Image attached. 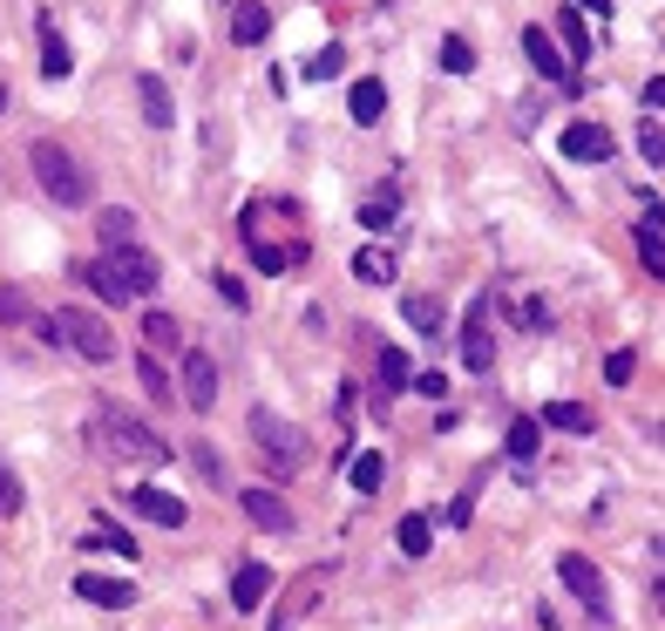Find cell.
Listing matches in <instances>:
<instances>
[{"label": "cell", "mask_w": 665, "mask_h": 631, "mask_svg": "<svg viewBox=\"0 0 665 631\" xmlns=\"http://www.w3.org/2000/svg\"><path fill=\"white\" fill-rule=\"evenodd\" d=\"M462 361L468 374H489L496 367V326H489V299L468 306V320H462Z\"/></svg>", "instance_id": "cell-8"}, {"label": "cell", "mask_w": 665, "mask_h": 631, "mask_svg": "<svg viewBox=\"0 0 665 631\" xmlns=\"http://www.w3.org/2000/svg\"><path fill=\"white\" fill-rule=\"evenodd\" d=\"M408 380H414V367H408V353L401 346H380V401H395V394H408Z\"/></svg>", "instance_id": "cell-19"}, {"label": "cell", "mask_w": 665, "mask_h": 631, "mask_svg": "<svg viewBox=\"0 0 665 631\" xmlns=\"http://www.w3.org/2000/svg\"><path fill=\"white\" fill-rule=\"evenodd\" d=\"M536 449H543V428H536L530 414H523V421H510V455H517V462H530Z\"/></svg>", "instance_id": "cell-29"}, {"label": "cell", "mask_w": 665, "mask_h": 631, "mask_svg": "<svg viewBox=\"0 0 665 631\" xmlns=\"http://www.w3.org/2000/svg\"><path fill=\"white\" fill-rule=\"evenodd\" d=\"M27 164H34V184H42L62 211H82V204H89V170L75 164L55 136H34V143H27Z\"/></svg>", "instance_id": "cell-3"}, {"label": "cell", "mask_w": 665, "mask_h": 631, "mask_svg": "<svg viewBox=\"0 0 665 631\" xmlns=\"http://www.w3.org/2000/svg\"><path fill=\"white\" fill-rule=\"evenodd\" d=\"M75 598H89L102 611H130L136 605V584L130 577H96V571H82V577H75Z\"/></svg>", "instance_id": "cell-11"}, {"label": "cell", "mask_w": 665, "mask_h": 631, "mask_svg": "<svg viewBox=\"0 0 665 631\" xmlns=\"http://www.w3.org/2000/svg\"><path fill=\"white\" fill-rule=\"evenodd\" d=\"M557 577H564V584H570V590H577V598L591 605V611H605V571H598L591 557H577V550H570V557L557 564Z\"/></svg>", "instance_id": "cell-12"}, {"label": "cell", "mask_w": 665, "mask_h": 631, "mask_svg": "<svg viewBox=\"0 0 665 631\" xmlns=\"http://www.w3.org/2000/svg\"><path fill=\"white\" fill-rule=\"evenodd\" d=\"M536 428H564V435H591V428H598V414H591V408H577V401H551Z\"/></svg>", "instance_id": "cell-22"}, {"label": "cell", "mask_w": 665, "mask_h": 631, "mask_svg": "<svg viewBox=\"0 0 665 631\" xmlns=\"http://www.w3.org/2000/svg\"><path fill=\"white\" fill-rule=\"evenodd\" d=\"M523 48H530V62H536V75L543 82H570V62L557 55V42L543 27H523Z\"/></svg>", "instance_id": "cell-15"}, {"label": "cell", "mask_w": 665, "mask_h": 631, "mask_svg": "<svg viewBox=\"0 0 665 631\" xmlns=\"http://www.w3.org/2000/svg\"><path fill=\"white\" fill-rule=\"evenodd\" d=\"M632 374H639V353H632V346H618L611 361H605V380H611V387H624Z\"/></svg>", "instance_id": "cell-37"}, {"label": "cell", "mask_w": 665, "mask_h": 631, "mask_svg": "<svg viewBox=\"0 0 665 631\" xmlns=\"http://www.w3.org/2000/svg\"><path fill=\"white\" fill-rule=\"evenodd\" d=\"M245 239H252V265H258V272H286V265H292V252H279V245H265L258 231H245Z\"/></svg>", "instance_id": "cell-33"}, {"label": "cell", "mask_w": 665, "mask_h": 631, "mask_svg": "<svg viewBox=\"0 0 665 631\" xmlns=\"http://www.w3.org/2000/svg\"><path fill=\"white\" fill-rule=\"evenodd\" d=\"M639 150H645V164L658 170V156H665V136H658V115H645V130H639Z\"/></svg>", "instance_id": "cell-39"}, {"label": "cell", "mask_w": 665, "mask_h": 631, "mask_svg": "<svg viewBox=\"0 0 665 631\" xmlns=\"http://www.w3.org/2000/svg\"><path fill=\"white\" fill-rule=\"evenodd\" d=\"M136 102H143V123L149 130H170L177 123V102L164 89V75H136Z\"/></svg>", "instance_id": "cell-14"}, {"label": "cell", "mask_w": 665, "mask_h": 631, "mask_svg": "<svg viewBox=\"0 0 665 631\" xmlns=\"http://www.w3.org/2000/svg\"><path fill=\"white\" fill-rule=\"evenodd\" d=\"M577 8H584V14H611V0H577Z\"/></svg>", "instance_id": "cell-45"}, {"label": "cell", "mask_w": 665, "mask_h": 631, "mask_svg": "<svg viewBox=\"0 0 665 631\" xmlns=\"http://www.w3.org/2000/svg\"><path fill=\"white\" fill-rule=\"evenodd\" d=\"M89 435H96L115 462H143V468H149V462H170V442L156 435L149 421H136L130 408H102V414L89 421Z\"/></svg>", "instance_id": "cell-2"}, {"label": "cell", "mask_w": 665, "mask_h": 631, "mask_svg": "<svg viewBox=\"0 0 665 631\" xmlns=\"http://www.w3.org/2000/svg\"><path fill=\"white\" fill-rule=\"evenodd\" d=\"M265 590H271V571H265V564H239V577H231V605H239V611H258Z\"/></svg>", "instance_id": "cell-16"}, {"label": "cell", "mask_w": 665, "mask_h": 631, "mask_svg": "<svg viewBox=\"0 0 665 631\" xmlns=\"http://www.w3.org/2000/svg\"><path fill=\"white\" fill-rule=\"evenodd\" d=\"M177 401L190 414H211L218 408V361L204 346H184V380H177Z\"/></svg>", "instance_id": "cell-7"}, {"label": "cell", "mask_w": 665, "mask_h": 631, "mask_svg": "<svg viewBox=\"0 0 665 631\" xmlns=\"http://www.w3.org/2000/svg\"><path fill=\"white\" fill-rule=\"evenodd\" d=\"M42 75H48V82H68V75H75V55L55 34V21H42Z\"/></svg>", "instance_id": "cell-21"}, {"label": "cell", "mask_w": 665, "mask_h": 631, "mask_svg": "<svg viewBox=\"0 0 665 631\" xmlns=\"http://www.w3.org/2000/svg\"><path fill=\"white\" fill-rule=\"evenodd\" d=\"M8 517H21V476L0 462V523H8Z\"/></svg>", "instance_id": "cell-35"}, {"label": "cell", "mask_w": 665, "mask_h": 631, "mask_svg": "<svg viewBox=\"0 0 665 631\" xmlns=\"http://www.w3.org/2000/svg\"><path fill=\"white\" fill-rule=\"evenodd\" d=\"M346 476H354L361 496H374V489L387 483V462H380V455H354V468H346Z\"/></svg>", "instance_id": "cell-27"}, {"label": "cell", "mask_w": 665, "mask_h": 631, "mask_svg": "<svg viewBox=\"0 0 665 631\" xmlns=\"http://www.w3.org/2000/svg\"><path fill=\"white\" fill-rule=\"evenodd\" d=\"M557 27H564V42H570V62H584V55H591V42H584V21H577V14H564Z\"/></svg>", "instance_id": "cell-41"}, {"label": "cell", "mask_w": 665, "mask_h": 631, "mask_svg": "<svg viewBox=\"0 0 665 631\" xmlns=\"http://www.w3.org/2000/svg\"><path fill=\"white\" fill-rule=\"evenodd\" d=\"M82 550H109V557H136V536L130 530H115V523H96L82 536Z\"/></svg>", "instance_id": "cell-25"}, {"label": "cell", "mask_w": 665, "mask_h": 631, "mask_svg": "<svg viewBox=\"0 0 665 631\" xmlns=\"http://www.w3.org/2000/svg\"><path fill=\"white\" fill-rule=\"evenodd\" d=\"M239 502H245V517H252L258 530H271V536H286V530H292V509H286V496H271L265 483L239 489Z\"/></svg>", "instance_id": "cell-10"}, {"label": "cell", "mask_w": 665, "mask_h": 631, "mask_svg": "<svg viewBox=\"0 0 665 631\" xmlns=\"http://www.w3.org/2000/svg\"><path fill=\"white\" fill-rule=\"evenodd\" d=\"M361 224L367 231H387V224H395V197H374V204L361 211Z\"/></svg>", "instance_id": "cell-40"}, {"label": "cell", "mask_w": 665, "mask_h": 631, "mask_svg": "<svg viewBox=\"0 0 665 631\" xmlns=\"http://www.w3.org/2000/svg\"><path fill=\"white\" fill-rule=\"evenodd\" d=\"M82 279H89L109 306H123V299H149L156 279H164V265H156L143 245H102V258L82 265Z\"/></svg>", "instance_id": "cell-1"}, {"label": "cell", "mask_w": 665, "mask_h": 631, "mask_svg": "<svg viewBox=\"0 0 665 631\" xmlns=\"http://www.w3.org/2000/svg\"><path fill=\"white\" fill-rule=\"evenodd\" d=\"M354 279H367V286H387V279H395V252H354Z\"/></svg>", "instance_id": "cell-26"}, {"label": "cell", "mask_w": 665, "mask_h": 631, "mask_svg": "<svg viewBox=\"0 0 665 631\" xmlns=\"http://www.w3.org/2000/svg\"><path fill=\"white\" fill-rule=\"evenodd\" d=\"M252 449L271 462V476H292V468H306V435H299L286 414H271V408H252Z\"/></svg>", "instance_id": "cell-4"}, {"label": "cell", "mask_w": 665, "mask_h": 631, "mask_svg": "<svg viewBox=\"0 0 665 631\" xmlns=\"http://www.w3.org/2000/svg\"><path fill=\"white\" fill-rule=\"evenodd\" d=\"M211 286L224 292V306H239V312H245V286H239V279H231V272H218V279H211Z\"/></svg>", "instance_id": "cell-43"}, {"label": "cell", "mask_w": 665, "mask_h": 631, "mask_svg": "<svg viewBox=\"0 0 665 631\" xmlns=\"http://www.w3.org/2000/svg\"><path fill=\"white\" fill-rule=\"evenodd\" d=\"M143 346L149 353H184V326L170 312H143Z\"/></svg>", "instance_id": "cell-23"}, {"label": "cell", "mask_w": 665, "mask_h": 631, "mask_svg": "<svg viewBox=\"0 0 665 631\" xmlns=\"http://www.w3.org/2000/svg\"><path fill=\"white\" fill-rule=\"evenodd\" d=\"M0 320H8V326H27L34 320V306H27L21 286H0Z\"/></svg>", "instance_id": "cell-31"}, {"label": "cell", "mask_w": 665, "mask_h": 631, "mask_svg": "<svg viewBox=\"0 0 665 631\" xmlns=\"http://www.w3.org/2000/svg\"><path fill=\"white\" fill-rule=\"evenodd\" d=\"M340 62H346V55H340V48L326 42L320 55H306V82H333V75H340Z\"/></svg>", "instance_id": "cell-32"}, {"label": "cell", "mask_w": 665, "mask_h": 631, "mask_svg": "<svg viewBox=\"0 0 665 631\" xmlns=\"http://www.w3.org/2000/svg\"><path fill=\"white\" fill-rule=\"evenodd\" d=\"M564 156H570V164H605V156H611V130L605 123H570L564 130Z\"/></svg>", "instance_id": "cell-13"}, {"label": "cell", "mask_w": 665, "mask_h": 631, "mask_svg": "<svg viewBox=\"0 0 665 631\" xmlns=\"http://www.w3.org/2000/svg\"><path fill=\"white\" fill-rule=\"evenodd\" d=\"M320 598H326V571L312 564V571H299V577L279 590V611L265 618V631H299V624L312 618V605H320Z\"/></svg>", "instance_id": "cell-6"}, {"label": "cell", "mask_w": 665, "mask_h": 631, "mask_svg": "<svg viewBox=\"0 0 665 631\" xmlns=\"http://www.w3.org/2000/svg\"><path fill=\"white\" fill-rule=\"evenodd\" d=\"M665 109V75H652V82H645V115H658Z\"/></svg>", "instance_id": "cell-44"}, {"label": "cell", "mask_w": 665, "mask_h": 631, "mask_svg": "<svg viewBox=\"0 0 665 631\" xmlns=\"http://www.w3.org/2000/svg\"><path fill=\"white\" fill-rule=\"evenodd\" d=\"M408 326H421V333H442V299L414 292V299H408Z\"/></svg>", "instance_id": "cell-30"}, {"label": "cell", "mask_w": 665, "mask_h": 631, "mask_svg": "<svg viewBox=\"0 0 665 631\" xmlns=\"http://www.w3.org/2000/svg\"><path fill=\"white\" fill-rule=\"evenodd\" d=\"M639 258L652 265V279L665 272V218H658V197H652V211L639 218Z\"/></svg>", "instance_id": "cell-18"}, {"label": "cell", "mask_w": 665, "mask_h": 631, "mask_svg": "<svg viewBox=\"0 0 665 631\" xmlns=\"http://www.w3.org/2000/svg\"><path fill=\"white\" fill-rule=\"evenodd\" d=\"M408 394H428V401H442L448 380H442V374H414V380H408Z\"/></svg>", "instance_id": "cell-42"}, {"label": "cell", "mask_w": 665, "mask_h": 631, "mask_svg": "<svg viewBox=\"0 0 665 631\" xmlns=\"http://www.w3.org/2000/svg\"><path fill=\"white\" fill-rule=\"evenodd\" d=\"M442 68L448 75H468V68H476V48H468L462 34H448V42H442Z\"/></svg>", "instance_id": "cell-34"}, {"label": "cell", "mask_w": 665, "mask_h": 631, "mask_svg": "<svg viewBox=\"0 0 665 631\" xmlns=\"http://www.w3.org/2000/svg\"><path fill=\"white\" fill-rule=\"evenodd\" d=\"M136 374H143V387L156 394V401H170V380H164V367H156V353H143V361H136Z\"/></svg>", "instance_id": "cell-38"}, {"label": "cell", "mask_w": 665, "mask_h": 631, "mask_svg": "<svg viewBox=\"0 0 665 631\" xmlns=\"http://www.w3.org/2000/svg\"><path fill=\"white\" fill-rule=\"evenodd\" d=\"M517 326H523V333H551V306H543V299H523V306H517Z\"/></svg>", "instance_id": "cell-36"}, {"label": "cell", "mask_w": 665, "mask_h": 631, "mask_svg": "<svg viewBox=\"0 0 665 631\" xmlns=\"http://www.w3.org/2000/svg\"><path fill=\"white\" fill-rule=\"evenodd\" d=\"M271 27V8H258V0H239V14H231V42L239 48H258Z\"/></svg>", "instance_id": "cell-17"}, {"label": "cell", "mask_w": 665, "mask_h": 631, "mask_svg": "<svg viewBox=\"0 0 665 631\" xmlns=\"http://www.w3.org/2000/svg\"><path fill=\"white\" fill-rule=\"evenodd\" d=\"M346 109H354V123H361V130H374L380 115H387V89H380L374 75H367V82H354V96H346Z\"/></svg>", "instance_id": "cell-20"}, {"label": "cell", "mask_w": 665, "mask_h": 631, "mask_svg": "<svg viewBox=\"0 0 665 631\" xmlns=\"http://www.w3.org/2000/svg\"><path fill=\"white\" fill-rule=\"evenodd\" d=\"M130 239H136V211H123V204L102 211V245H130Z\"/></svg>", "instance_id": "cell-28"}, {"label": "cell", "mask_w": 665, "mask_h": 631, "mask_svg": "<svg viewBox=\"0 0 665 631\" xmlns=\"http://www.w3.org/2000/svg\"><path fill=\"white\" fill-rule=\"evenodd\" d=\"M130 509H136L143 523H164V530H184V517H190V509H184L170 489H156V483H136V489H130Z\"/></svg>", "instance_id": "cell-9"}, {"label": "cell", "mask_w": 665, "mask_h": 631, "mask_svg": "<svg viewBox=\"0 0 665 631\" xmlns=\"http://www.w3.org/2000/svg\"><path fill=\"white\" fill-rule=\"evenodd\" d=\"M395 543H401V557H428V543H435V523H428L421 509H414V517H401Z\"/></svg>", "instance_id": "cell-24"}, {"label": "cell", "mask_w": 665, "mask_h": 631, "mask_svg": "<svg viewBox=\"0 0 665 631\" xmlns=\"http://www.w3.org/2000/svg\"><path fill=\"white\" fill-rule=\"evenodd\" d=\"M48 320H55L62 346H75L89 367H109V361H115V333H109V320H96V312H82V306H55Z\"/></svg>", "instance_id": "cell-5"}]
</instances>
